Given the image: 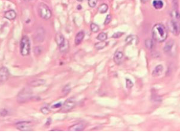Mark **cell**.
Returning a JSON list of instances; mask_svg holds the SVG:
<instances>
[{
	"label": "cell",
	"mask_w": 180,
	"mask_h": 133,
	"mask_svg": "<svg viewBox=\"0 0 180 133\" xmlns=\"http://www.w3.org/2000/svg\"><path fill=\"white\" fill-rule=\"evenodd\" d=\"M145 45H146V47L148 49H152L153 48V47H154L155 43H154V42H153V40L152 39H148L146 40Z\"/></svg>",
	"instance_id": "ffe728a7"
},
{
	"label": "cell",
	"mask_w": 180,
	"mask_h": 133,
	"mask_svg": "<svg viewBox=\"0 0 180 133\" xmlns=\"http://www.w3.org/2000/svg\"><path fill=\"white\" fill-rule=\"evenodd\" d=\"M168 30L172 33L174 35L177 36L180 34V22L176 19H173L168 22Z\"/></svg>",
	"instance_id": "5b68a950"
},
{
	"label": "cell",
	"mask_w": 180,
	"mask_h": 133,
	"mask_svg": "<svg viewBox=\"0 0 180 133\" xmlns=\"http://www.w3.org/2000/svg\"><path fill=\"white\" fill-rule=\"evenodd\" d=\"M148 1H150V0H141V1L142 2H143V3H146V2H148Z\"/></svg>",
	"instance_id": "1f68e13d"
},
{
	"label": "cell",
	"mask_w": 180,
	"mask_h": 133,
	"mask_svg": "<svg viewBox=\"0 0 180 133\" xmlns=\"http://www.w3.org/2000/svg\"><path fill=\"white\" fill-rule=\"evenodd\" d=\"M171 16L173 17V19H176L177 21H180V14L177 11H172Z\"/></svg>",
	"instance_id": "cb8c5ba5"
},
{
	"label": "cell",
	"mask_w": 180,
	"mask_h": 133,
	"mask_svg": "<svg viewBox=\"0 0 180 133\" xmlns=\"http://www.w3.org/2000/svg\"><path fill=\"white\" fill-rule=\"evenodd\" d=\"M152 37L156 42H164L168 37V31L165 26L160 24H155L152 28Z\"/></svg>",
	"instance_id": "6da1fadb"
},
{
	"label": "cell",
	"mask_w": 180,
	"mask_h": 133,
	"mask_svg": "<svg viewBox=\"0 0 180 133\" xmlns=\"http://www.w3.org/2000/svg\"><path fill=\"white\" fill-rule=\"evenodd\" d=\"M123 52L121 51L117 50L115 53V56H114V61L116 64H120L122 61L123 58Z\"/></svg>",
	"instance_id": "30bf717a"
},
{
	"label": "cell",
	"mask_w": 180,
	"mask_h": 133,
	"mask_svg": "<svg viewBox=\"0 0 180 133\" xmlns=\"http://www.w3.org/2000/svg\"><path fill=\"white\" fill-rule=\"evenodd\" d=\"M84 37V33L83 31H80L78 33L75 38V45H79L82 43Z\"/></svg>",
	"instance_id": "5bb4252c"
},
{
	"label": "cell",
	"mask_w": 180,
	"mask_h": 133,
	"mask_svg": "<svg viewBox=\"0 0 180 133\" xmlns=\"http://www.w3.org/2000/svg\"><path fill=\"white\" fill-rule=\"evenodd\" d=\"M9 75L10 73L7 68L2 66L0 68V79L2 81H6L8 79Z\"/></svg>",
	"instance_id": "9c48e42d"
},
{
	"label": "cell",
	"mask_w": 180,
	"mask_h": 133,
	"mask_svg": "<svg viewBox=\"0 0 180 133\" xmlns=\"http://www.w3.org/2000/svg\"><path fill=\"white\" fill-rule=\"evenodd\" d=\"M55 41L61 52H66L69 49V42L62 34L58 33L56 34Z\"/></svg>",
	"instance_id": "7a4b0ae2"
},
{
	"label": "cell",
	"mask_w": 180,
	"mask_h": 133,
	"mask_svg": "<svg viewBox=\"0 0 180 133\" xmlns=\"http://www.w3.org/2000/svg\"><path fill=\"white\" fill-rule=\"evenodd\" d=\"M77 1H79V2H82V1H83V0H77Z\"/></svg>",
	"instance_id": "d6a6232c"
},
{
	"label": "cell",
	"mask_w": 180,
	"mask_h": 133,
	"mask_svg": "<svg viewBox=\"0 0 180 133\" xmlns=\"http://www.w3.org/2000/svg\"><path fill=\"white\" fill-rule=\"evenodd\" d=\"M41 112L44 115H48L50 113L49 108L47 107H44L41 108Z\"/></svg>",
	"instance_id": "4316f807"
},
{
	"label": "cell",
	"mask_w": 180,
	"mask_h": 133,
	"mask_svg": "<svg viewBox=\"0 0 180 133\" xmlns=\"http://www.w3.org/2000/svg\"><path fill=\"white\" fill-rule=\"evenodd\" d=\"M126 42L128 44H132L133 43L137 44L138 42V39L136 36L130 35L126 38Z\"/></svg>",
	"instance_id": "2e32d148"
},
{
	"label": "cell",
	"mask_w": 180,
	"mask_h": 133,
	"mask_svg": "<svg viewBox=\"0 0 180 133\" xmlns=\"http://www.w3.org/2000/svg\"><path fill=\"white\" fill-rule=\"evenodd\" d=\"M85 125L83 123H78L70 126L69 128V130L72 131H80L85 128Z\"/></svg>",
	"instance_id": "8fae6325"
},
{
	"label": "cell",
	"mask_w": 180,
	"mask_h": 133,
	"mask_svg": "<svg viewBox=\"0 0 180 133\" xmlns=\"http://www.w3.org/2000/svg\"><path fill=\"white\" fill-rule=\"evenodd\" d=\"M31 49L30 41L28 36H24L20 41V52L22 56L25 57L29 54Z\"/></svg>",
	"instance_id": "3957f363"
},
{
	"label": "cell",
	"mask_w": 180,
	"mask_h": 133,
	"mask_svg": "<svg viewBox=\"0 0 180 133\" xmlns=\"http://www.w3.org/2000/svg\"><path fill=\"white\" fill-rule=\"evenodd\" d=\"M175 44L176 43L172 40L168 42L164 47V52L171 56L175 55L177 52V46Z\"/></svg>",
	"instance_id": "8992f818"
},
{
	"label": "cell",
	"mask_w": 180,
	"mask_h": 133,
	"mask_svg": "<svg viewBox=\"0 0 180 133\" xmlns=\"http://www.w3.org/2000/svg\"><path fill=\"white\" fill-rule=\"evenodd\" d=\"M8 114V112L6 109H1L0 110V117H6Z\"/></svg>",
	"instance_id": "83f0119b"
},
{
	"label": "cell",
	"mask_w": 180,
	"mask_h": 133,
	"mask_svg": "<svg viewBox=\"0 0 180 133\" xmlns=\"http://www.w3.org/2000/svg\"><path fill=\"white\" fill-rule=\"evenodd\" d=\"M153 6L155 9H160L164 7V2L161 0H155L153 2Z\"/></svg>",
	"instance_id": "ac0fdd59"
},
{
	"label": "cell",
	"mask_w": 180,
	"mask_h": 133,
	"mask_svg": "<svg viewBox=\"0 0 180 133\" xmlns=\"http://www.w3.org/2000/svg\"><path fill=\"white\" fill-rule=\"evenodd\" d=\"M16 17V13L13 10H10L5 12L4 17L8 20H14Z\"/></svg>",
	"instance_id": "4fadbf2b"
},
{
	"label": "cell",
	"mask_w": 180,
	"mask_h": 133,
	"mask_svg": "<svg viewBox=\"0 0 180 133\" xmlns=\"http://www.w3.org/2000/svg\"><path fill=\"white\" fill-rule=\"evenodd\" d=\"M108 8V6H107V4H102L99 7V12L101 13H105L107 11Z\"/></svg>",
	"instance_id": "44dd1931"
},
{
	"label": "cell",
	"mask_w": 180,
	"mask_h": 133,
	"mask_svg": "<svg viewBox=\"0 0 180 133\" xmlns=\"http://www.w3.org/2000/svg\"><path fill=\"white\" fill-rule=\"evenodd\" d=\"M97 40H98L101 42L106 41L107 39V34L106 33H101L99 34L97 36Z\"/></svg>",
	"instance_id": "7402d4cb"
},
{
	"label": "cell",
	"mask_w": 180,
	"mask_h": 133,
	"mask_svg": "<svg viewBox=\"0 0 180 133\" xmlns=\"http://www.w3.org/2000/svg\"><path fill=\"white\" fill-rule=\"evenodd\" d=\"M38 11L40 16L44 19L48 20L52 17V14L51 10H50L49 7L43 2H41L39 4Z\"/></svg>",
	"instance_id": "277c9868"
},
{
	"label": "cell",
	"mask_w": 180,
	"mask_h": 133,
	"mask_svg": "<svg viewBox=\"0 0 180 133\" xmlns=\"http://www.w3.org/2000/svg\"><path fill=\"white\" fill-rule=\"evenodd\" d=\"M123 34V33L118 32V33H116L114 34V35H113V38H115V39H118V38L120 37Z\"/></svg>",
	"instance_id": "f546056e"
},
{
	"label": "cell",
	"mask_w": 180,
	"mask_h": 133,
	"mask_svg": "<svg viewBox=\"0 0 180 133\" xmlns=\"http://www.w3.org/2000/svg\"><path fill=\"white\" fill-rule=\"evenodd\" d=\"M163 70H164V67H163L162 66H161V65L157 66L155 67V69L154 70V71H153L152 75H153L154 77L159 76L160 75L162 74Z\"/></svg>",
	"instance_id": "9a60e30c"
},
{
	"label": "cell",
	"mask_w": 180,
	"mask_h": 133,
	"mask_svg": "<svg viewBox=\"0 0 180 133\" xmlns=\"http://www.w3.org/2000/svg\"><path fill=\"white\" fill-rule=\"evenodd\" d=\"M90 30L93 33H98L99 31V27L98 25L92 23L90 25Z\"/></svg>",
	"instance_id": "603a6c76"
},
{
	"label": "cell",
	"mask_w": 180,
	"mask_h": 133,
	"mask_svg": "<svg viewBox=\"0 0 180 133\" xmlns=\"http://www.w3.org/2000/svg\"><path fill=\"white\" fill-rule=\"evenodd\" d=\"M24 1H31V0H24Z\"/></svg>",
	"instance_id": "836d02e7"
},
{
	"label": "cell",
	"mask_w": 180,
	"mask_h": 133,
	"mask_svg": "<svg viewBox=\"0 0 180 133\" xmlns=\"http://www.w3.org/2000/svg\"><path fill=\"white\" fill-rule=\"evenodd\" d=\"M98 0H89L88 4L90 7H94L97 5Z\"/></svg>",
	"instance_id": "d4e9b609"
},
{
	"label": "cell",
	"mask_w": 180,
	"mask_h": 133,
	"mask_svg": "<svg viewBox=\"0 0 180 133\" xmlns=\"http://www.w3.org/2000/svg\"><path fill=\"white\" fill-rule=\"evenodd\" d=\"M107 44L108 43L105 41H102V42L100 41V42L97 43L95 44V47L97 50H101V49H104L105 47H106Z\"/></svg>",
	"instance_id": "d6986e66"
},
{
	"label": "cell",
	"mask_w": 180,
	"mask_h": 133,
	"mask_svg": "<svg viewBox=\"0 0 180 133\" xmlns=\"http://www.w3.org/2000/svg\"><path fill=\"white\" fill-rule=\"evenodd\" d=\"M133 84L132 83V82L131 81L130 79H126V87L128 88H131L133 86Z\"/></svg>",
	"instance_id": "f1b7e54d"
},
{
	"label": "cell",
	"mask_w": 180,
	"mask_h": 133,
	"mask_svg": "<svg viewBox=\"0 0 180 133\" xmlns=\"http://www.w3.org/2000/svg\"><path fill=\"white\" fill-rule=\"evenodd\" d=\"M76 104V101L74 99H69L66 101L64 104L62 106L61 111L63 112H67L71 110L74 108Z\"/></svg>",
	"instance_id": "ba28073f"
},
{
	"label": "cell",
	"mask_w": 180,
	"mask_h": 133,
	"mask_svg": "<svg viewBox=\"0 0 180 133\" xmlns=\"http://www.w3.org/2000/svg\"><path fill=\"white\" fill-rule=\"evenodd\" d=\"M62 103H57V104H56L53 105L52 108H59L62 107Z\"/></svg>",
	"instance_id": "4dcf8cb0"
},
{
	"label": "cell",
	"mask_w": 180,
	"mask_h": 133,
	"mask_svg": "<svg viewBox=\"0 0 180 133\" xmlns=\"http://www.w3.org/2000/svg\"><path fill=\"white\" fill-rule=\"evenodd\" d=\"M111 19H112V16L111 15H108L106 16V18L105 19V21H104V25H108L110 23V22L111 21Z\"/></svg>",
	"instance_id": "484cf974"
},
{
	"label": "cell",
	"mask_w": 180,
	"mask_h": 133,
	"mask_svg": "<svg viewBox=\"0 0 180 133\" xmlns=\"http://www.w3.org/2000/svg\"><path fill=\"white\" fill-rule=\"evenodd\" d=\"M17 129L22 131H28L33 130V124L29 121H20L16 124Z\"/></svg>",
	"instance_id": "52a82bcc"
},
{
	"label": "cell",
	"mask_w": 180,
	"mask_h": 133,
	"mask_svg": "<svg viewBox=\"0 0 180 133\" xmlns=\"http://www.w3.org/2000/svg\"><path fill=\"white\" fill-rule=\"evenodd\" d=\"M29 97H30V95L28 92L25 91L21 92L18 95L17 101L19 103L25 102L26 100H28Z\"/></svg>",
	"instance_id": "7c38bea8"
},
{
	"label": "cell",
	"mask_w": 180,
	"mask_h": 133,
	"mask_svg": "<svg viewBox=\"0 0 180 133\" xmlns=\"http://www.w3.org/2000/svg\"><path fill=\"white\" fill-rule=\"evenodd\" d=\"M45 83V80H43V79H38V80H34L33 82H31L30 83V86H33V87H38V86H40L43 85Z\"/></svg>",
	"instance_id": "e0dca14e"
}]
</instances>
